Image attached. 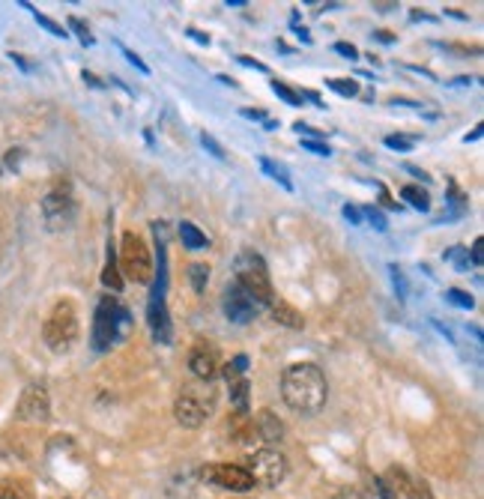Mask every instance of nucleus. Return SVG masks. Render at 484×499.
<instances>
[{"label": "nucleus", "instance_id": "nucleus-1", "mask_svg": "<svg viewBox=\"0 0 484 499\" xmlns=\"http://www.w3.org/2000/svg\"><path fill=\"white\" fill-rule=\"evenodd\" d=\"M282 398L290 409H296L302 416L320 413L329 398L326 374L314 362H293L282 374Z\"/></svg>", "mask_w": 484, "mask_h": 499}, {"label": "nucleus", "instance_id": "nucleus-2", "mask_svg": "<svg viewBox=\"0 0 484 499\" xmlns=\"http://www.w3.org/2000/svg\"><path fill=\"white\" fill-rule=\"evenodd\" d=\"M132 332V314L123 302H117L114 296H102L96 305L93 317V350L105 353L114 344H120L129 338Z\"/></svg>", "mask_w": 484, "mask_h": 499}, {"label": "nucleus", "instance_id": "nucleus-3", "mask_svg": "<svg viewBox=\"0 0 484 499\" xmlns=\"http://www.w3.org/2000/svg\"><path fill=\"white\" fill-rule=\"evenodd\" d=\"M234 284L242 287L254 302L260 305H272L275 302V290L270 281V269H266V260L254 252H242L234 260Z\"/></svg>", "mask_w": 484, "mask_h": 499}, {"label": "nucleus", "instance_id": "nucleus-4", "mask_svg": "<svg viewBox=\"0 0 484 499\" xmlns=\"http://www.w3.org/2000/svg\"><path fill=\"white\" fill-rule=\"evenodd\" d=\"M215 404H219V392H215L210 383L186 386V389L176 395L174 416L183 428H200L203 421L215 413Z\"/></svg>", "mask_w": 484, "mask_h": 499}, {"label": "nucleus", "instance_id": "nucleus-5", "mask_svg": "<svg viewBox=\"0 0 484 499\" xmlns=\"http://www.w3.org/2000/svg\"><path fill=\"white\" fill-rule=\"evenodd\" d=\"M42 338L48 344V350L54 353H66L78 341V311L69 299H60V302L51 308V314L42 326Z\"/></svg>", "mask_w": 484, "mask_h": 499}, {"label": "nucleus", "instance_id": "nucleus-6", "mask_svg": "<svg viewBox=\"0 0 484 499\" xmlns=\"http://www.w3.org/2000/svg\"><path fill=\"white\" fill-rule=\"evenodd\" d=\"M120 269L126 272V278L135 284H150L152 276H156L150 248L144 242V236H138L135 230H126L120 240Z\"/></svg>", "mask_w": 484, "mask_h": 499}, {"label": "nucleus", "instance_id": "nucleus-7", "mask_svg": "<svg viewBox=\"0 0 484 499\" xmlns=\"http://www.w3.org/2000/svg\"><path fill=\"white\" fill-rule=\"evenodd\" d=\"M374 493L377 499H434L425 481H418L406 469L392 467L386 476L374 479Z\"/></svg>", "mask_w": 484, "mask_h": 499}, {"label": "nucleus", "instance_id": "nucleus-8", "mask_svg": "<svg viewBox=\"0 0 484 499\" xmlns=\"http://www.w3.org/2000/svg\"><path fill=\"white\" fill-rule=\"evenodd\" d=\"M42 218H45V228L48 230H69L75 218H78V204H75L72 192L66 185H54L45 197H42Z\"/></svg>", "mask_w": 484, "mask_h": 499}, {"label": "nucleus", "instance_id": "nucleus-9", "mask_svg": "<svg viewBox=\"0 0 484 499\" xmlns=\"http://www.w3.org/2000/svg\"><path fill=\"white\" fill-rule=\"evenodd\" d=\"M248 476L254 479V484H263V488H278L287 476V460L282 452L275 448H260L248 457Z\"/></svg>", "mask_w": 484, "mask_h": 499}, {"label": "nucleus", "instance_id": "nucleus-10", "mask_svg": "<svg viewBox=\"0 0 484 499\" xmlns=\"http://www.w3.org/2000/svg\"><path fill=\"white\" fill-rule=\"evenodd\" d=\"M203 481L215 484L222 491H236V493H246L254 488V479L248 476L246 467H236V464H212V467H203Z\"/></svg>", "mask_w": 484, "mask_h": 499}, {"label": "nucleus", "instance_id": "nucleus-11", "mask_svg": "<svg viewBox=\"0 0 484 499\" xmlns=\"http://www.w3.org/2000/svg\"><path fill=\"white\" fill-rule=\"evenodd\" d=\"M222 308H224V317L231 320V323H251L254 317L260 314V302H254V299L242 290V287H236L234 281L224 287V293H222Z\"/></svg>", "mask_w": 484, "mask_h": 499}, {"label": "nucleus", "instance_id": "nucleus-12", "mask_svg": "<svg viewBox=\"0 0 484 499\" xmlns=\"http://www.w3.org/2000/svg\"><path fill=\"white\" fill-rule=\"evenodd\" d=\"M16 413L21 421H33V425H42V421H48L51 416V401H48V392L42 389V386H28V389L21 392L18 398V407Z\"/></svg>", "mask_w": 484, "mask_h": 499}, {"label": "nucleus", "instance_id": "nucleus-13", "mask_svg": "<svg viewBox=\"0 0 484 499\" xmlns=\"http://www.w3.org/2000/svg\"><path fill=\"white\" fill-rule=\"evenodd\" d=\"M188 371H192L200 383L215 380V377H219V371H222L219 350H215L212 344L200 341V344L195 347V350H192V356H188Z\"/></svg>", "mask_w": 484, "mask_h": 499}, {"label": "nucleus", "instance_id": "nucleus-14", "mask_svg": "<svg viewBox=\"0 0 484 499\" xmlns=\"http://www.w3.org/2000/svg\"><path fill=\"white\" fill-rule=\"evenodd\" d=\"M254 431H258V436L263 443H282L284 440V421L278 419L272 409H260L258 419H254Z\"/></svg>", "mask_w": 484, "mask_h": 499}, {"label": "nucleus", "instance_id": "nucleus-15", "mask_svg": "<svg viewBox=\"0 0 484 499\" xmlns=\"http://www.w3.org/2000/svg\"><path fill=\"white\" fill-rule=\"evenodd\" d=\"M270 308H272V320L282 323V326H287V329H302V326H305V317H302L293 305L282 302V299H275Z\"/></svg>", "mask_w": 484, "mask_h": 499}, {"label": "nucleus", "instance_id": "nucleus-16", "mask_svg": "<svg viewBox=\"0 0 484 499\" xmlns=\"http://www.w3.org/2000/svg\"><path fill=\"white\" fill-rule=\"evenodd\" d=\"M180 240L186 248H192V252H200V248H210V240L207 233L198 230L192 221H180Z\"/></svg>", "mask_w": 484, "mask_h": 499}, {"label": "nucleus", "instance_id": "nucleus-17", "mask_svg": "<svg viewBox=\"0 0 484 499\" xmlns=\"http://www.w3.org/2000/svg\"><path fill=\"white\" fill-rule=\"evenodd\" d=\"M227 386H231V401H234V407H236V413L246 416V413H248V389H251L248 380L239 377V380H231Z\"/></svg>", "mask_w": 484, "mask_h": 499}, {"label": "nucleus", "instance_id": "nucleus-18", "mask_svg": "<svg viewBox=\"0 0 484 499\" xmlns=\"http://www.w3.org/2000/svg\"><path fill=\"white\" fill-rule=\"evenodd\" d=\"M102 284L111 287L114 293L123 290V278H120V269H117V260H114V248L108 245V264H105V272H102Z\"/></svg>", "mask_w": 484, "mask_h": 499}, {"label": "nucleus", "instance_id": "nucleus-19", "mask_svg": "<svg viewBox=\"0 0 484 499\" xmlns=\"http://www.w3.org/2000/svg\"><path fill=\"white\" fill-rule=\"evenodd\" d=\"M0 499H33V491L24 481L6 479V481H0Z\"/></svg>", "mask_w": 484, "mask_h": 499}, {"label": "nucleus", "instance_id": "nucleus-20", "mask_svg": "<svg viewBox=\"0 0 484 499\" xmlns=\"http://www.w3.org/2000/svg\"><path fill=\"white\" fill-rule=\"evenodd\" d=\"M401 197H406V204L416 207V209H422V213H428V209H430V197H428L425 189H418V185H404Z\"/></svg>", "mask_w": 484, "mask_h": 499}, {"label": "nucleus", "instance_id": "nucleus-21", "mask_svg": "<svg viewBox=\"0 0 484 499\" xmlns=\"http://www.w3.org/2000/svg\"><path fill=\"white\" fill-rule=\"evenodd\" d=\"M188 281H192L195 293H203L207 284H210V266L207 264H192L188 266Z\"/></svg>", "mask_w": 484, "mask_h": 499}, {"label": "nucleus", "instance_id": "nucleus-22", "mask_svg": "<svg viewBox=\"0 0 484 499\" xmlns=\"http://www.w3.org/2000/svg\"><path fill=\"white\" fill-rule=\"evenodd\" d=\"M260 168H263L266 173H270L272 180L282 183L287 192L293 189V183H290V177H287V168H284V165H278V161H272V159H260Z\"/></svg>", "mask_w": 484, "mask_h": 499}, {"label": "nucleus", "instance_id": "nucleus-23", "mask_svg": "<svg viewBox=\"0 0 484 499\" xmlns=\"http://www.w3.org/2000/svg\"><path fill=\"white\" fill-rule=\"evenodd\" d=\"M445 260H449V264H454L457 272H466V269H469V252H466L464 245L449 248V252H445Z\"/></svg>", "mask_w": 484, "mask_h": 499}, {"label": "nucleus", "instance_id": "nucleus-24", "mask_svg": "<svg viewBox=\"0 0 484 499\" xmlns=\"http://www.w3.org/2000/svg\"><path fill=\"white\" fill-rule=\"evenodd\" d=\"M359 213H362V221L374 224L377 230H386V228H389V221H386V216H383V209H377V207H362Z\"/></svg>", "mask_w": 484, "mask_h": 499}, {"label": "nucleus", "instance_id": "nucleus-25", "mask_svg": "<svg viewBox=\"0 0 484 499\" xmlns=\"http://www.w3.org/2000/svg\"><path fill=\"white\" fill-rule=\"evenodd\" d=\"M246 368H248V356H236L234 362H227V365H224V380H227V383L239 380L242 374H246Z\"/></svg>", "mask_w": 484, "mask_h": 499}, {"label": "nucleus", "instance_id": "nucleus-26", "mask_svg": "<svg viewBox=\"0 0 484 499\" xmlns=\"http://www.w3.org/2000/svg\"><path fill=\"white\" fill-rule=\"evenodd\" d=\"M326 87H329V90H335V93H341V96H356V93H359V84H356V81H338V78H326Z\"/></svg>", "mask_w": 484, "mask_h": 499}, {"label": "nucleus", "instance_id": "nucleus-27", "mask_svg": "<svg viewBox=\"0 0 484 499\" xmlns=\"http://www.w3.org/2000/svg\"><path fill=\"white\" fill-rule=\"evenodd\" d=\"M416 138H406V135H386V147L389 149H398V153H406V149H413Z\"/></svg>", "mask_w": 484, "mask_h": 499}, {"label": "nucleus", "instance_id": "nucleus-28", "mask_svg": "<svg viewBox=\"0 0 484 499\" xmlns=\"http://www.w3.org/2000/svg\"><path fill=\"white\" fill-rule=\"evenodd\" d=\"M272 90H275L278 96H282L287 105H293V108H296V105H302V96H299L296 90H290L287 84H278V81H272Z\"/></svg>", "mask_w": 484, "mask_h": 499}, {"label": "nucleus", "instance_id": "nucleus-29", "mask_svg": "<svg viewBox=\"0 0 484 499\" xmlns=\"http://www.w3.org/2000/svg\"><path fill=\"white\" fill-rule=\"evenodd\" d=\"M445 299H449L452 305H457V308H466V311L476 305V299L469 296V293H464V290H457V287H454V290H449V293H445Z\"/></svg>", "mask_w": 484, "mask_h": 499}, {"label": "nucleus", "instance_id": "nucleus-30", "mask_svg": "<svg viewBox=\"0 0 484 499\" xmlns=\"http://www.w3.org/2000/svg\"><path fill=\"white\" fill-rule=\"evenodd\" d=\"M69 27L75 30V36H78L84 45H93V33H90V27H87L81 18H69Z\"/></svg>", "mask_w": 484, "mask_h": 499}, {"label": "nucleus", "instance_id": "nucleus-31", "mask_svg": "<svg viewBox=\"0 0 484 499\" xmlns=\"http://www.w3.org/2000/svg\"><path fill=\"white\" fill-rule=\"evenodd\" d=\"M200 144H203V149H207V153H212L215 159H227V153L222 149V144L215 141L212 135H207V132H203V135H200Z\"/></svg>", "mask_w": 484, "mask_h": 499}, {"label": "nucleus", "instance_id": "nucleus-32", "mask_svg": "<svg viewBox=\"0 0 484 499\" xmlns=\"http://www.w3.org/2000/svg\"><path fill=\"white\" fill-rule=\"evenodd\" d=\"M36 21H40V24H42V27H45L48 33H54V36H66V33H69V30H63V27H60V24H57V21H51L48 16H40V12H36Z\"/></svg>", "mask_w": 484, "mask_h": 499}, {"label": "nucleus", "instance_id": "nucleus-33", "mask_svg": "<svg viewBox=\"0 0 484 499\" xmlns=\"http://www.w3.org/2000/svg\"><path fill=\"white\" fill-rule=\"evenodd\" d=\"M302 149H311L314 156H332L329 144H320V141H302Z\"/></svg>", "mask_w": 484, "mask_h": 499}, {"label": "nucleus", "instance_id": "nucleus-34", "mask_svg": "<svg viewBox=\"0 0 484 499\" xmlns=\"http://www.w3.org/2000/svg\"><path fill=\"white\" fill-rule=\"evenodd\" d=\"M293 129H296L299 135H305V141H317V138H320V132L311 129L308 123H302V120H299V123H293Z\"/></svg>", "mask_w": 484, "mask_h": 499}, {"label": "nucleus", "instance_id": "nucleus-35", "mask_svg": "<svg viewBox=\"0 0 484 499\" xmlns=\"http://www.w3.org/2000/svg\"><path fill=\"white\" fill-rule=\"evenodd\" d=\"M123 54H126V60H129V63H132V66H135L138 72H144V75L150 72V66H147V63H144V60H141V57H138L135 51H129V48H123Z\"/></svg>", "mask_w": 484, "mask_h": 499}, {"label": "nucleus", "instance_id": "nucleus-36", "mask_svg": "<svg viewBox=\"0 0 484 499\" xmlns=\"http://www.w3.org/2000/svg\"><path fill=\"white\" fill-rule=\"evenodd\" d=\"M469 264H473V266H481V264H484V240H481V236L473 242V260H469Z\"/></svg>", "mask_w": 484, "mask_h": 499}, {"label": "nucleus", "instance_id": "nucleus-37", "mask_svg": "<svg viewBox=\"0 0 484 499\" xmlns=\"http://www.w3.org/2000/svg\"><path fill=\"white\" fill-rule=\"evenodd\" d=\"M344 218H347L350 224H362V213H359V207L344 204Z\"/></svg>", "mask_w": 484, "mask_h": 499}, {"label": "nucleus", "instance_id": "nucleus-38", "mask_svg": "<svg viewBox=\"0 0 484 499\" xmlns=\"http://www.w3.org/2000/svg\"><path fill=\"white\" fill-rule=\"evenodd\" d=\"M335 51H338L341 57H350V60L359 57V51H356V48H353L350 42H335Z\"/></svg>", "mask_w": 484, "mask_h": 499}, {"label": "nucleus", "instance_id": "nucleus-39", "mask_svg": "<svg viewBox=\"0 0 484 499\" xmlns=\"http://www.w3.org/2000/svg\"><path fill=\"white\" fill-rule=\"evenodd\" d=\"M242 117H248V120H260V123L270 120V117H266L263 111H258V108H242Z\"/></svg>", "mask_w": 484, "mask_h": 499}, {"label": "nucleus", "instance_id": "nucleus-40", "mask_svg": "<svg viewBox=\"0 0 484 499\" xmlns=\"http://www.w3.org/2000/svg\"><path fill=\"white\" fill-rule=\"evenodd\" d=\"M392 269V281H394V287H398V293L404 296V276L398 272V266H389Z\"/></svg>", "mask_w": 484, "mask_h": 499}, {"label": "nucleus", "instance_id": "nucleus-41", "mask_svg": "<svg viewBox=\"0 0 484 499\" xmlns=\"http://www.w3.org/2000/svg\"><path fill=\"white\" fill-rule=\"evenodd\" d=\"M239 63H242V66H251V69H258V72H266V66L260 63V60H251V57H239Z\"/></svg>", "mask_w": 484, "mask_h": 499}, {"label": "nucleus", "instance_id": "nucleus-42", "mask_svg": "<svg viewBox=\"0 0 484 499\" xmlns=\"http://www.w3.org/2000/svg\"><path fill=\"white\" fill-rule=\"evenodd\" d=\"M406 173H413L416 180H425V183H430V177H428V173H425L422 168H413V165H406Z\"/></svg>", "mask_w": 484, "mask_h": 499}, {"label": "nucleus", "instance_id": "nucleus-43", "mask_svg": "<svg viewBox=\"0 0 484 499\" xmlns=\"http://www.w3.org/2000/svg\"><path fill=\"white\" fill-rule=\"evenodd\" d=\"M81 78H84V81H87V84H90V87H105V84H102V81H99V78H96V75H93V72H87V69H84V72H81Z\"/></svg>", "mask_w": 484, "mask_h": 499}, {"label": "nucleus", "instance_id": "nucleus-44", "mask_svg": "<svg viewBox=\"0 0 484 499\" xmlns=\"http://www.w3.org/2000/svg\"><path fill=\"white\" fill-rule=\"evenodd\" d=\"M188 36H192L195 42H200V45H210V36H203V33H198V30H186Z\"/></svg>", "mask_w": 484, "mask_h": 499}, {"label": "nucleus", "instance_id": "nucleus-45", "mask_svg": "<svg viewBox=\"0 0 484 499\" xmlns=\"http://www.w3.org/2000/svg\"><path fill=\"white\" fill-rule=\"evenodd\" d=\"M335 499H365V496H362L359 491H341Z\"/></svg>", "mask_w": 484, "mask_h": 499}, {"label": "nucleus", "instance_id": "nucleus-46", "mask_svg": "<svg viewBox=\"0 0 484 499\" xmlns=\"http://www.w3.org/2000/svg\"><path fill=\"white\" fill-rule=\"evenodd\" d=\"M374 39H380V42L392 45V42H394V36H392V33H380V30H377V33H374Z\"/></svg>", "mask_w": 484, "mask_h": 499}, {"label": "nucleus", "instance_id": "nucleus-47", "mask_svg": "<svg viewBox=\"0 0 484 499\" xmlns=\"http://www.w3.org/2000/svg\"><path fill=\"white\" fill-rule=\"evenodd\" d=\"M296 36H299V39H302V42H308V45H311V33H308V30H305V27H296Z\"/></svg>", "mask_w": 484, "mask_h": 499}, {"label": "nucleus", "instance_id": "nucleus-48", "mask_svg": "<svg viewBox=\"0 0 484 499\" xmlns=\"http://www.w3.org/2000/svg\"><path fill=\"white\" fill-rule=\"evenodd\" d=\"M478 138H481V126H478V129H473V132H469V135H466V138H464V141L469 144V141H478Z\"/></svg>", "mask_w": 484, "mask_h": 499}, {"label": "nucleus", "instance_id": "nucleus-49", "mask_svg": "<svg viewBox=\"0 0 484 499\" xmlns=\"http://www.w3.org/2000/svg\"><path fill=\"white\" fill-rule=\"evenodd\" d=\"M374 6H377V9H380V12H389V9H392V6H398V4H374Z\"/></svg>", "mask_w": 484, "mask_h": 499}]
</instances>
